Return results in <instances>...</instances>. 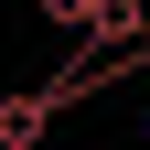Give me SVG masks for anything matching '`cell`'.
Returning <instances> with one entry per match:
<instances>
[{
	"instance_id": "obj_1",
	"label": "cell",
	"mask_w": 150,
	"mask_h": 150,
	"mask_svg": "<svg viewBox=\"0 0 150 150\" xmlns=\"http://www.w3.org/2000/svg\"><path fill=\"white\" fill-rule=\"evenodd\" d=\"M54 118H64V107H54L43 86H22V97H0V150H32V139L54 129Z\"/></svg>"
},
{
	"instance_id": "obj_2",
	"label": "cell",
	"mask_w": 150,
	"mask_h": 150,
	"mask_svg": "<svg viewBox=\"0 0 150 150\" xmlns=\"http://www.w3.org/2000/svg\"><path fill=\"white\" fill-rule=\"evenodd\" d=\"M32 11H43L54 32H86V22H97V0H32Z\"/></svg>"
}]
</instances>
